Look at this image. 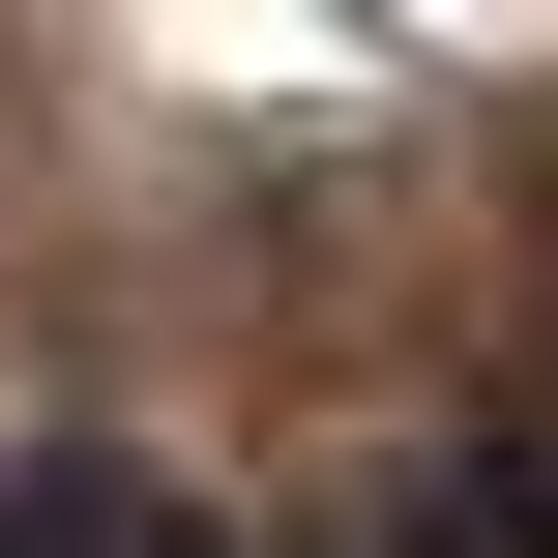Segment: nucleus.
<instances>
[{
  "label": "nucleus",
  "mask_w": 558,
  "mask_h": 558,
  "mask_svg": "<svg viewBox=\"0 0 558 558\" xmlns=\"http://www.w3.org/2000/svg\"><path fill=\"white\" fill-rule=\"evenodd\" d=\"M0 558H206V500L147 441H0Z\"/></svg>",
  "instance_id": "obj_1"
},
{
  "label": "nucleus",
  "mask_w": 558,
  "mask_h": 558,
  "mask_svg": "<svg viewBox=\"0 0 558 558\" xmlns=\"http://www.w3.org/2000/svg\"><path fill=\"white\" fill-rule=\"evenodd\" d=\"M324 558H500V530H471V471H383V500H353Z\"/></svg>",
  "instance_id": "obj_2"
}]
</instances>
